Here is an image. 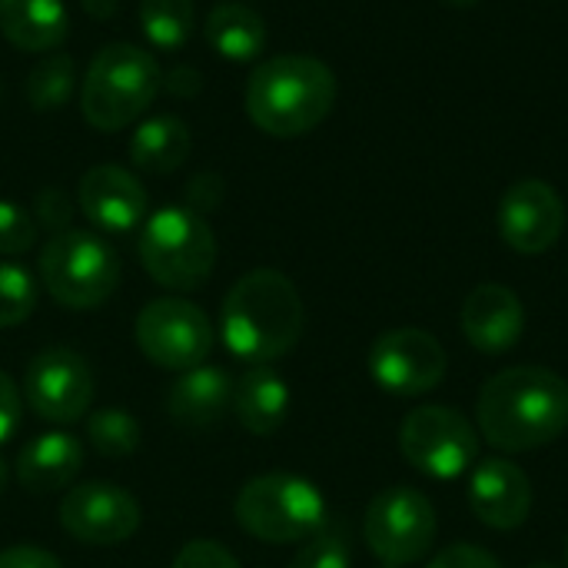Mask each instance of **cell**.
Here are the masks:
<instances>
[{
	"label": "cell",
	"instance_id": "cell-1",
	"mask_svg": "<svg viewBox=\"0 0 568 568\" xmlns=\"http://www.w3.org/2000/svg\"><path fill=\"white\" fill-rule=\"evenodd\" d=\"M479 436L499 453H532L568 429V383L542 366L496 373L476 406Z\"/></svg>",
	"mask_w": 568,
	"mask_h": 568
},
{
	"label": "cell",
	"instance_id": "cell-2",
	"mask_svg": "<svg viewBox=\"0 0 568 568\" xmlns=\"http://www.w3.org/2000/svg\"><path fill=\"white\" fill-rule=\"evenodd\" d=\"M303 323L300 290L280 270H250L230 286L220 306L223 343L250 366H270L286 356L300 343Z\"/></svg>",
	"mask_w": 568,
	"mask_h": 568
},
{
	"label": "cell",
	"instance_id": "cell-3",
	"mask_svg": "<svg viewBox=\"0 0 568 568\" xmlns=\"http://www.w3.org/2000/svg\"><path fill=\"white\" fill-rule=\"evenodd\" d=\"M243 103L263 133L293 140L333 113L336 73L310 53H276L250 73Z\"/></svg>",
	"mask_w": 568,
	"mask_h": 568
},
{
	"label": "cell",
	"instance_id": "cell-4",
	"mask_svg": "<svg viewBox=\"0 0 568 568\" xmlns=\"http://www.w3.org/2000/svg\"><path fill=\"white\" fill-rule=\"evenodd\" d=\"M163 87L160 63L150 50L133 43H106L87 67L80 87V113L100 130L113 133L140 120Z\"/></svg>",
	"mask_w": 568,
	"mask_h": 568
},
{
	"label": "cell",
	"instance_id": "cell-5",
	"mask_svg": "<svg viewBox=\"0 0 568 568\" xmlns=\"http://www.w3.org/2000/svg\"><path fill=\"white\" fill-rule=\"evenodd\" d=\"M136 253L153 283L173 293H193L213 276L216 236L196 210L163 206L143 220Z\"/></svg>",
	"mask_w": 568,
	"mask_h": 568
},
{
	"label": "cell",
	"instance_id": "cell-6",
	"mask_svg": "<svg viewBox=\"0 0 568 568\" xmlns=\"http://www.w3.org/2000/svg\"><path fill=\"white\" fill-rule=\"evenodd\" d=\"M233 516L243 532L270 546H290L313 539L326 523L323 493L293 473H266L250 479L236 503Z\"/></svg>",
	"mask_w": 568,
	"mask_h": 568
},
{
	"label": "cell",
	"instance_id": "cell-7",
	"mask_svg": "<svg viewBox=\"0 0 568 568\" xmlns=\"http://www.w3.org/2000/svg\"><path fill=\"white\" fill-rule=\"evenodd\" d=\"M40 283L63 310H97L120 286V256L103 236L70 226L40 250Z\"/></svg>",
	"mask_w": 568,
	"mask_h": 568
},
{
	"label": "cell",
	"instance_id": "cell-8",
	"mask_svg": "<svg viewBox=\"0 0 568 568\" xmlns=\"http://www.w3.org/2000/svg\"><path fill=\"white\" fill-rule=\"evenodd\" d=\"M133 339L153 366L186 373L213 353V323L196 303L160 296L136 313Z\"/></svg>",
	"mask_w": 568,
	"mask_h": 568
},
{
	"label": "cell",
	"instance_id": "cell-9",
	"mask_svg": "<svg viewBox=\"0 0 568 568\" xmlns=\"http://www.w3.org/2000/svg\"><path fill=\"white\" fill-rule=\"evenodd\" d=\"M399 449L423 476L459 479L479 459V433L449 406H419L403 419Z\"/></svg>",
	"mask_w": 568,
	"mask_h": 568
},
{
	"label": "cell",
	"instance_id": "cell-10",
	"mask_svg": "<svg viewBox=\"0 0 568 568\" xmlns=\"http://www.w3.org/2000/svg\"><path fill=\"white\" fill-rule=\"evenodd\" d=\"M363 536L369 552L383 566L399 568L419 562L436 539V509L423 493L409 486H393L369 503Z\"/></svg>",
	"mask_w": 568,
	"mask_h": 568
},
{
	"label": "cell",
	"instance_id": "cell-11",
	"mask_svg": "<svg viewBox=\"0 0 568 568\" xmlns=\"http://www.w3.org/2000/svg\"><path fill=\"white\" fill-rule=\"evenodd\" d=\"M20 393L37 419L70 426L93 406V369L77 349L50 346L27 363Z\"/></svg>",
	"mask_w": 568,
	"mask_h": 568
},
{
	"label": "cell",
	"instance_id": "cell-12",
	"mask_svg": "<svg viewBox=\"0 0 568 568\" xmlns=\"http://www.w3.org/2000/svg\"><path fill=\"white\" fill-rule=\"evenodd\" d=\"M373 379L396 396H423L446 376V349L436 336L416 326L383 333L369 349Z\"/></svg>",
	"mask_w": 568,
	"mask_h": 568
},
{
	"label": "cell",
	"instance_id": "cell-13",
	"mask_svg": "<svg viewBox=\"0 0 568 568\" xmlns=\"http://www.w3.org/2000/svg\"><path fill=\"white\" fill-rule=\"evenodd\" d=\"M60 526L83 546H120L140 529V503L116 483H80L60 499Z\"/></svg>",
	"mask_w": 568,
	"mask_h": 568
},
{
	"label": "cell",
	"instance_id": "cell-14",
	"mask_svg": "<svg viewBox=\"0 0 568 568\" xmlns=\"http://www.w3.org/2000/svg\"><path fill=\"white\" fill-rule=\"evenodd\" d=\"M499 233L509 250L523 256H539L552 250L566 230V203L546 180H519L499 200Z\"/></svg>",
	"mask_w": 568,
	"mask_h": 568
},
{
	"label": "cell",
	"instance_id": "cell-15",
	"mask_svg": "<svg viewBox=\"0 0 568 568\" xmlns=\"http://www.w3.org/2000/svg\"><path fill=\"white\" fill-rule=\"evenodd\" d=\"M77 206L80 213L103 233H130L143 226L150 200L143 183L113 163L90 166L77 183Z\"/></svg>",
	"mask_w": 568,
	"mask_h": 568
},
{
	"label": "cell",
	"instance_id": "cell-16",
	"mask_svg": "<svg viewBox=\"0 0 568 568\" xmlns=\"http://www.w3.org/2000/svg\"><path fill=\"white\" fill-rule=\"evenodd\" d=\"M469 509L489 529H519L532 509V483L516 463L503 456L486 459L469 476Z\"/></svg>",
	"mask_w": 568,
	"mask_h": 568
},
{
	"label": "cell",
	"instance_id": "cell-17",
	"mask_svg": "<svg viewBox=\"0 0 568 568\" xmlns=\"http://www.w3.org/2000/svg\"><path fill=\"white\" fill-rule=\"evenodd\" d=\"M459 326H463V336L479 353L496 356V353H509L523 339L526 310H523V300L509 286L483 283L466 296Z\"/></svg>",
	"mask_w": 568,
	"mask_h": 568
},
{
	"label": "cell",
	"instance_id": "cell-18",
	"mask_svg": "<svg viewBox=\"0 0 568 568\" xmlns=\"http://www.w3.org/2000/svg\"><path fill=\"white\" fill-rule=\"evenodd\" d=\"M80 469H83V443L63 429L37 433L30 443L20 446L13 463L17 483L37 496L67 489L80 476Z\"/></svg>",
	"mask_w": 568,
	"mask_h": 568
},
{
	"label": "cell",
	"instance_id": "cell-19",
	"mask_svg": "<svg viewBox=\"0 0 568 568\" xmlns=\"http://www.w3.org/2000/svg\"><path fill=\"white\" fill-rule=\"evenodd\" d=\"M233 406V379L220 366H193L180 373L166 393V413L186 429L216 426Z\"/></svg>",
	"mask_w": 568,
	"mask_h": 568
},
{
	"label": "cell",
	"instance_id": "cell-20",
	"mask_svg": "<svg viewBox=\"0 0 568 568\" xmlns=\"http://www.w3.org/2000/svg\"><path fill=\"white\" fill-rule=\"evenodd\" d=\"M0 33L23 53H53L70 33L63 0H0Z\"/></svg>",
	"mask_w": 568,
	"mask_h": 568
},
{
	"label": "cell",
	"instance_id": "cell-21",
	"mask_svg": "<svg viewBox=\"0 0 568 568\" xmlns=\"http://www.w3.org/2000/svg\"><path fill=\"white\" fill-rule=\"evenodd\" d=\"M240 426L253 436H273L290 413V386L270 366H253L233 386V406Z\"/></svg>",
	"mask_w": 568,
	"mask_h": 568
},
{
	"label": "cell",
	"instance_id": "cell-22",
	"mask_svg": "<svg viewBox=\"0 0 568 568\" xmlns=\"http://www.w3.org/2000/svg\"><path fill=\"white\" fill-rule=\"evenodd\" d=\"M203 30H206V43L220 57L236 60V63L256 60L266 47V20L253 7H246L243 0L216 3L206 13Z\"/></svg>",
	"mask_w": 568,
	"mask_h": 568
},
{
	"label": "cell",
	"instance_id": "cell-23",
	"mask_svg": "<svg viewBox=\"0 0 568 568\" xmlns=\"http://www.w3.org/2000/svg\"><path fill=\"white\" fill-rule=\"evenodd\" d=\"M193 146L186 120L173 113H160L146 123H140L130 136V160L143 173H173L186 163Z\"/></svg>",
	"mask_w": 568,
	"mask_h": 568
},
{
	"label": "cell",
	"instance_id": "cell-24",
	"mask_svg": "<svg viewBox=\"0 0 568 568\" xmlns=\"http://www.w3.org/2000/svg\"><path fill=\"white\" fill-rule=\"evenodd\" d=\"M73 87H77L73 57L63 53V50H53V53H43V60L33 63V70L27 73L23 93H27V103L33 110L50 113V110H60L73 97Z\"/></svg>",
	"mask_w": 568,
	"mask_h": 568
},
{
	"label": "cell",
	"instance_id": "cell-25",
	"mask_svg": "<svg viewBox=\"0 0 568 568\" xmlns=\"http://www.w3.org/2000/svg\"><path fill=\"white\" fill-rule=\"evenodd\" d=\"M196 23L193 0H140V30L156 50H180Z\"/></svg>",
	"mask_w": 568,
	"mask_h": 568
},
{
	"label": "cell",
	"instance_id": "cell-26",
	"mask_svg": "<svg viewBox=\"0 0 568 568\" xmlns=\"http://www.w3.org/2000/svg\"><path fill=\"white\" fill-rule=\"evenodd\" d=\"M87 439H90V446L100 456L126 459L140 446V423L126 409H120V406L97 409V413L87 416Z\"/></svg>",
	"mask_w": 568,
	"mask_h": 568
},
{
	"label": "cell",
	"instance_id": "cell-27",
	"mask_svg": "<svg viewBox=\"0 0 568 568\" xmlns=\"http://www.w3.org/2000/svg\"><path fill=\"white\" fill-rule=\"evenodd\" d=\"M37 310V280L20 263H0V329H13Z\"/></svg>",
	"mask_w": 568,
	"mask_h": 568
},
{
	"label": "cell",
	"instance_id": "cell-28",
	"mask_svg": "<svg viewBox=\"0 0 568 568\" xmlns=\"http://www.w3.org/2000/svg\"><path fill=\"white\" fill-rule=\"evenodd\" d=\"M37 223L33 216L10 200H0V256H20L33 246Z\"/></svg>",
	"mask_w": 568,
	"mask_h": 568
},
{
	"label": "cell",
	"instance_id": "cell-29",
	"mask_svg": "<svg viewBox=\"0 0 568 568\" xmlns=\"http://www.w3.org/2000/svg\"><path fill=\"white\" fill-rule=\"evenodd\" d=\"M290 568H349V546L333 532H316L306 539Z\"/></svg>",
	"mask_w": 568,
	"mask_h": 568
},
{
	"label": "cell",
	"instance_id": "cell-30",
	"mask_svg": "<svg viewBox=\"0 0 568 568\" xmlns=\"http://www.w3.org/2000/svg\"><path fill=\"white\" fill-rule=\"evenodd\" d=\"M70 220H73V203L63 190L57 186H47L37 193L33 200V223L50 230V233H63L70 230Z\"/></svg>",
	"mask_w": 568,
	"mask_h": 568
},
{
	"label": "cell",
	"instance_id": "cell-31",
	"mask_svg": "<svg viewBox=\"0 0 568 568\" xmlns=\"http://www.w3.org/2000/svg\"><path fill=\"white\" fill-rule=\"evenodd\" d=\"M170 568H243L230 549H223L213 539H193L186 542Z\"/></svg>",
	"mask_w": 568,
	"mask_h": 568
},
{
	"label": "cell",
	"instance_id": "cell-32",
	"mask_svg": "<svg viewBox=\"0 0 568 568\" xmlns=\"http://www.w3.org/2000/svg\"><path fill=\"white\" fill-rule=\"evenodd\" d=\"M429 568H503L499 559L479 546H469V542H456V546H446Z\"/></svg>",
	"mask_w": 568,
	"mask_h": 568
},
{
	"label": "cell",
	"instance_id": "cell-33",
	"mask_svg": "<svg viewBox=\"0 0 568 568\" xmlns=\"http://www.w3.org/2000/svg\"><path fill=\"white\" fill-rule=\"evenodd\" d=\"M23 419V393L20 386L0 369V446L20 429Z\"/></svg>",
	"mask_w": 568,
	"mask_h": 568
},
{
	"label": "cell",
	"instance_id": "cell-34",
	"mask_svg": "<svg viewBox=\"0 0 568 568\" xmlns=\"http://www.w3.org/2000/svg\"><path fill=\"white\" fill-rule=\"evenodd\" d=\"M0 568H63L60 559L40 546H10L0 552Z\"/></svg>",
	"mask_w": 568,
	"mask_h": 568
},
{
	"label": "cell",
	"instance_id": "cell-35",
	"mask_svg": "<svg viewBox=\"0 0 568 568\" xmlns=\"http://www.w3.org/2000/svg\"><path fill=\"white\" fill-rule=\"evenodd\" d=\"M163 83L170 87V90H176V93H183V87L190 90V93H196L200 90V73L196 70H173L170 77H163Z\"/></svg>",
	"mask_w": 568,
	"mask_h": 568
},
{
	"label": "cell",
	"instance_id": "cell-36",
	"mask_svg": "<svg viewBox=\"0 0 568 568\" xmlns=\"http://www.w3.org/2000/svg\"><path fill=\"white\" fill-rule=\"evenodd\" d=\"M83 10H87L90 17L103 20V17H113V13H116V0H83Z\"/></svg>",
	"mask_w": 568,
	"mask_h": 568
},
{
	"label": "cell",
	"instance_id": "cell-37",
	"mask_svg": "<svg viewBox=\"0 0 568 568\" xmlns=\"http://www.w3.org/2000/svg\"><path fill=\"white\" fill-rule=\"evenodd\" d=\"M7 479H10V469H7V459L0 456V496H3V489H7Z\"/></svg>",
	"mask_w": 568,
	"mask_h": 568
},
{
	"label": "cell",
	"instance_id": "cell-38",
	"mask_svg": "<svg viewBox=\"0 0 568 568\" xmlns=\"http://www.w3.org/2000/svg\"><path fill=\"white\" fill-rule=\"evenodd\" d=\"M449 3H453V7H476L479 0H449Z\"/></svg>",
	"mask_w": 568,
	"mask_h": 568
},
{
	"label": "cell",
	"instance_id": "cell-39",
	"mask_svg": "<svg viewBox=\"0 0 568 568\" xmlns=\"http://www.w3.org/2000/svg\"><path fill=\"white\" fill-rule=\"evenodd\" d=\"M529 568H559V566H549V562H536V566H529Z\"/></svg>",
	"mask_w": 568,
	"mask_h": 568
},
{
	"label": "cell",
	"instance_id": "cell-40",
	"mask_svg": "<svg viewBox=\"0 0 568 568\" xmlns=\"http://www.w3.org/2000/svg\"><path fill=\"white\" fill-rule=\"evenodd\" d=\"M566 562H568V546H566Z\"/></svg>",
	"mask_w": 568,
	"mask_h": 568
},
{
	"label": "cell",
	"instance_id": "cell-41",
	"mask_svg": "<svg viewBox=\"0 0 568 568\" xmlns=\"http://www.w3.org/2000/svg\"><path fill=\"white\" fill-rule=\"evenodd\" d=\"M383 568H396V566H383Z\"/></svg>",
	"mask_w": 568,
	"mask_h": 568
}]
</instances>
